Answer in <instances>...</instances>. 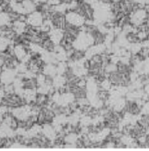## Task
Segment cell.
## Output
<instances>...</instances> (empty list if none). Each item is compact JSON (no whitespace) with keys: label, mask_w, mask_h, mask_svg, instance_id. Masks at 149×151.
<instances>
[{"label":"cell","mask_w":149,"mask_h":151,"mask_svg":"<svg viewBox=\"0 0 149 151\" xmlns=\"http://www.w3.org/2000/svg\"><path fill=\"white\" fill-rule=\"evenodd\" d=\"M36 93L37 92L34 88H29L28 87L26 89H24V93H23L21 99H24L27 102L36 101V98H37Z\"/></svg>","instance_id":"obj_9"},{"label":"cell","mask_w":149,"mask_h":151,"mask_svg":"<svg viewBox=\"0 0 149 151\" xmlns=\"http://www.w3.org/2000/svg\"><path fill=\"white\" fill-rule=\"evenodd\" d=\"M22 4L26 11V13H32L36 10V4L33 0H23Z\"/></svg>","instance_id":"obj_13"},{"label":"cell","mask_w":149,"mask_h":151,"mask_svg":"<svg viewBox=\"0 0 149 151\" xmlns=\"http://www.w3.org/2000/svg\"><path fill=\"white\" fill-rule=\"evenodd\" d=\"M4 92L3 89L0 88V102L2 101V99L4 98Z\"/></svg>","instance_id":"obj_25"},{"label":"cell","mask_w":149,"mask_h":151,"mask_svg":"<svg viewBox=\"0 0 149 151\" xmlns=\"http://www.w3.org/2000/svg\"><path fill=\"white\" fill-rule=\"evenodd\" d=\"M46 80H47V76L44 73H40L36 76V82L38 86L44 84L46 82Z\"/></svg>","instance_id":"obj_20"},{"label":"cell","mask_w":149,"mask_h":151,"mask_svg":"<svg viewBox=\"0 0 149 151\" xmlns=\"http://www.w3.org/2000/svg\"><path fill=\"white\" fill-rule=\"evenodd\" d=\"M13 52H14V54L16 56V58L18 60H20L21 61L22 60L24 59V57L27 54V52H25V47L21 45H18L14 47L13 49Z\"/></svg>","instance_id":"obj_12"},{"label":"cell","mask_w":149,"mask_h":151,"mask_svg":"<svg viewBox=\"0 0 149 151\" xmlns=\"http://www.w3.org/2000/svg\"><path fill=\"white\" fill-rule=\"evenodd\" d=\"M26 22L33 27H41L44 22V16L41 12H33L29 14Z\"/></svg>","instance_id":"obj_5"},{"label":"cell","mask_w":149,"mask_h":151,"mask_svg":"<svg viewBox=\"0 0 149 151\" xmlns=\"http://www.w3.org/2000/svg\"><path fill=\"white\" fill-rule=\"evenodd\" d=\"M126 38L127 41L130 44L140 42V40H139V38H138L137 32H129L127 34H126Z\"/></svg>","instance_id":"obj_16"},{"label":"cell","mask_w":149,"mask_h":151,"mask_svg":"<svg viewBox=\"0 0 149 151\" xmlns=\"http://www.w3.org/2000/svg\"><path fill=\"white\" fill-rule=\"evenodd\" d=\"M48 34H49V39L55 45L61 44L64 38V31L63 29H61V28L54 27L50 30Z\"/></svg>","instance_id":"obj_7"},{"label":"cell","mask_w":149,"mask_h":151,"mask_svg":"<svg viewBox=\"0 0 149 151\" xmlns=\"http://www.w3.org/2000/svg\"><path fill=\"white\" fill-rule=\"evenodd\" d=\"M9 44H10L9 39L4 38V37H0V52L4 51L7 48Z\"/></svg>","instance_id":"obj_18"},{"label":"cell","mask_w":149,"mask_h":151,"mask_svg":"<svg viewBox=\"0 0 149 151\" xmlns=\"http://www.w3.org/2000/svg\"><path fill=\"white\" fill-rule=\"evenodd\" d=\"M111 1H112V3H119L123 0H111Z\"/></svg>","instance_id":"obj_28"},{"label":"cell","mask_w":149,"mask_h":151,"mask_svg":"<svg viewBox=\"0 0 149 151\" xmlns=\"http://www.w3.org/2000/svg\"><path fill=\"white\" fill-rule=\"evenodd\" d=\"M93 45H95L94 37L86 32L81 31L80 33L78 34L76 41L74 42V47L78 50L86 51L88 48H89Z\"/></svg>","instance_id":"obj_1"},{"label":"cell","mask_w":149,"mask_h":151,"mask_svg":"<svg viewBox=\"0 0 149 151\" xmlns=\"http://www.w3.org/2000/svg\"><path fill=\"white\" fill-rule=\"evenodd\" d=\"M33 114V108L26 105V106H22L20 108H16L12 109V114L13 116L22 122H26L29 120V118L32 116Z\"/></svg>","instance_id":"obj_4"},{"label":"cell","mask_w":149,"mask_h":151,"mask_svg":"<svg viewBox=\"0 0 149 151\" xmlns=\"http://www.w3.org/2000/svg\"><path fill=\"white\" fill-rule=\"evenodd\" d=\"M43 73L46 76H49V77H55L57 75V70H56V66L55 64H47L43 66L42 68Z\"/></svg>","instance_id":"obj_10"},{"label":"cell","mask_w":149,"mask_h":151,"mask_svg":"<svg viewBox=\"0 0 149 151\" xmlns=\"http://www.w3.org/2000/svg\"><path fill=\"white\" fill-rule=\"evenodd\" d=\"M2 65H3V60H2V59H0V66H1Z\"/></svg>","instance_id":"obj_29"},{"label":"cell","mask_w":149,"mask_h":151,"mask_svg":"<svg viewBox=\"0 0 149 151\" xmlns=\"http://www.w3.org/2000/svg\"><path fill=\"white\" fill-rule=\"evenodd\" d=\"M10 6L15 12H17L19 14H21V15L27 14L25 9L24 8V6L22 4V3L21 4L18 3L17 0H10Z\"/></svg>","instance_id":"obj_11"},{"label":"cell","mask_w":149,"mask_h":151,"mask_svg":"<svg viewBox=\"0 0 149 151\" xmlns=\"http://www.w3.org/2000/svg\"><path fill=\"white\" fill-rule=\"evenodd\" d=\"M61 1H62V3H64V4H68L71 3L73 0H61Z\"/></svg>","instance_id":"obj_27"},{"label":"cell","mask_w":149,"mask_h":151,"mask_svg":"<svg viewBox=\"0 0 149 151\" xmlns=\"http://www.w3.org/2000/svg\"><path fill=\"white\" fill-rule=\"evenodd\" d=\"M148 17V11L145 8H140L136 11L132 12L129 14V20L132 24L139 27L147 22Z\"/></svg>","instance_id":"obj_2"},{"label":"cell","mask_w":149,"mask_h":151,"mask_svg":"<svg viewBox=\"0 0 149 151\" xmlns=\"http://www.w3.org/2000/svg\"><path fill=\"white\" fill-rule=\"evenodd\" d=\"M140 114H149V101L144 102V104L142 105Z\"/></svg>","instance_id":"obj_21"},{"label":"cell","mask_w":149,"mask_h":151,"mask_svg":"<svg viewBox=\"0 0 149 151\" xmlns=\"http://www.w3.org/2000/svg\"><path fill=\"white\" fill-rule=\"evenodd\" d=\"M99 89H102V90H105V91H110V89L112 88V83L110 82V81L109 80V78H105V80H103L99 84Z\"/></svg>","instance_id":"obj_15"},{"label":"cell","mask_w":149,"mask_h":151,"mask_svg":"<svg viewBox=\"0 0 149 151\" xmlns=\"http://www.w3.org/2000/svg\"><path fill=\"white\" fill-rule=\"evenodd\" d=\"M66 22L72 24L77 27H82L85 24V18L76 11H68L65 14Z\"/></svg>","instance_id":"obj_3"},{"label":"cell","mask_w":149,"mask_h":151,"mask_svg":"<svg viewBox=\"0 0 149 151\" xmlns=\"http://www.w3.org/2000/svg\"><path fill=\"white\" fill-rule=\"evenodd\" d=\"M13 30L18 35H21L25 32V23L20 20H17L13 23Z\"/></svg>","instance_id":"obj_14"},{"label":"cell","mask_w":149,"mask_h":151,"mask_svg":"<svg viewBox=\"0 0 149 151\" xmlns=\"http://www.w3.org/2000/svg\"><path fill=\"white\" fill-rule=\"evenodd\" d=\"M1 10H2V7L0 6V13H1Z\"/></svg>","instance_id":"obj_30"},{"label":"cell","mask_w":149,"mask_h":151,"mask_svg":"<svg viewBox=\"0 0 149 151\" xmlns=\"http://www.w3.org/2000/svg\"><path fill=\"white\" fill-rule=\"evenodd\" d=\"M35 4H38V3H42V4H46L48 0H33Z\"/></svg>","instance_id":"obj_26"},{"label":"cell","mask_w":149,"mask_h":151,"mask_svg":"<svg viewBox=\"0 0 149 151\" xmlns=\"http://www.w3.org/2000/svg\"><path fill=\"white\" fill-rule=\"evenodd\" d=\"M15 70H16V72L18 73H25L26 71H27V67H26V65H25V63H20V64H18V65H16V67H15Z\"/></svg>","instance_id":"obj_19"},{"label":"cell","mask_w":149,"mask_h":151,"mask_svg":"<svg viewBox=\"0 0 149 151\" xmlns=\"http://www.w3.org/2000/svg\"><path fill=\"white\" fill-rule=\"evenodd\" d=\"M42 134L49 141L55 142L57 136V132L54 126L50 125L49 123H45L42 127Z\"/></svg>","instance_id":"obj_8"},{"label":"cell","mask_w":149,"mask_h":151,"mask_svg":"<svg viewBox=\"0 0 149 151\" xmlns=\"http://www.w3.org/2000/svg\"><path fill=\"white\" fill-rule=\"evenodd\" d=\"M11 20V18L8 13L6 12H1L0 13V27L6 25Z\"/></svg>","instance_id":"obj_17"},{"label":"cell","mask_w":149,"mask_h":151,"mask_svg":"<svg viewBox=\"0 0 149 151\" xmlns=\"http://www.w3.org/2000/svg\"><path fill=\"white\" fill-rule=\"evenodd\" d=\"M6 113H7V108L5 106H1L0 107V122L3 121V118Z\"/></svg>","instance_id":"obj_23"},{"label":"cell","mask_w":149,"mask_h":151,"mask_svg":"<svg viewBox=\"0 0 149 151\" xmlns=\"http://www.w3.org/2000/svg\"><path fill=\"white\" fill-rule=\"evenodd\" d=\"M144 91H145V93L148 95V97H149V83H148V84H146V85H145Z\"/></svg>","instance_id":"obj_24"},{"label":"cell","mask_w":149,"mask_h":151,"mask_svg":"<svg viewBox=\"0 0 149 151\" xmlns=\"http://www.w3.org/2000/svg\"><path fill=\"white\" fill-rule=\"evenodd\" d=\"M15 133L17 135H20V136H25V133H26V129L25 128H18L17 129L15 130Z\"/></svg>","instance_id":"obj_22"},{"label":"cell","mask_w":149,"mask_h":151,"mask_svg":"<svg viewBox=\"0 0 149 151\" xmlns=\"http://www.w3.org/2000/svg\"><path fill=\"white\" fill-rule=\"evenodd\" d=\"M17 73L15 69H5L0 74V81L4 85H10L15 81Z\"/></svg>","instance_id":"obj_6"}]
</instances>
